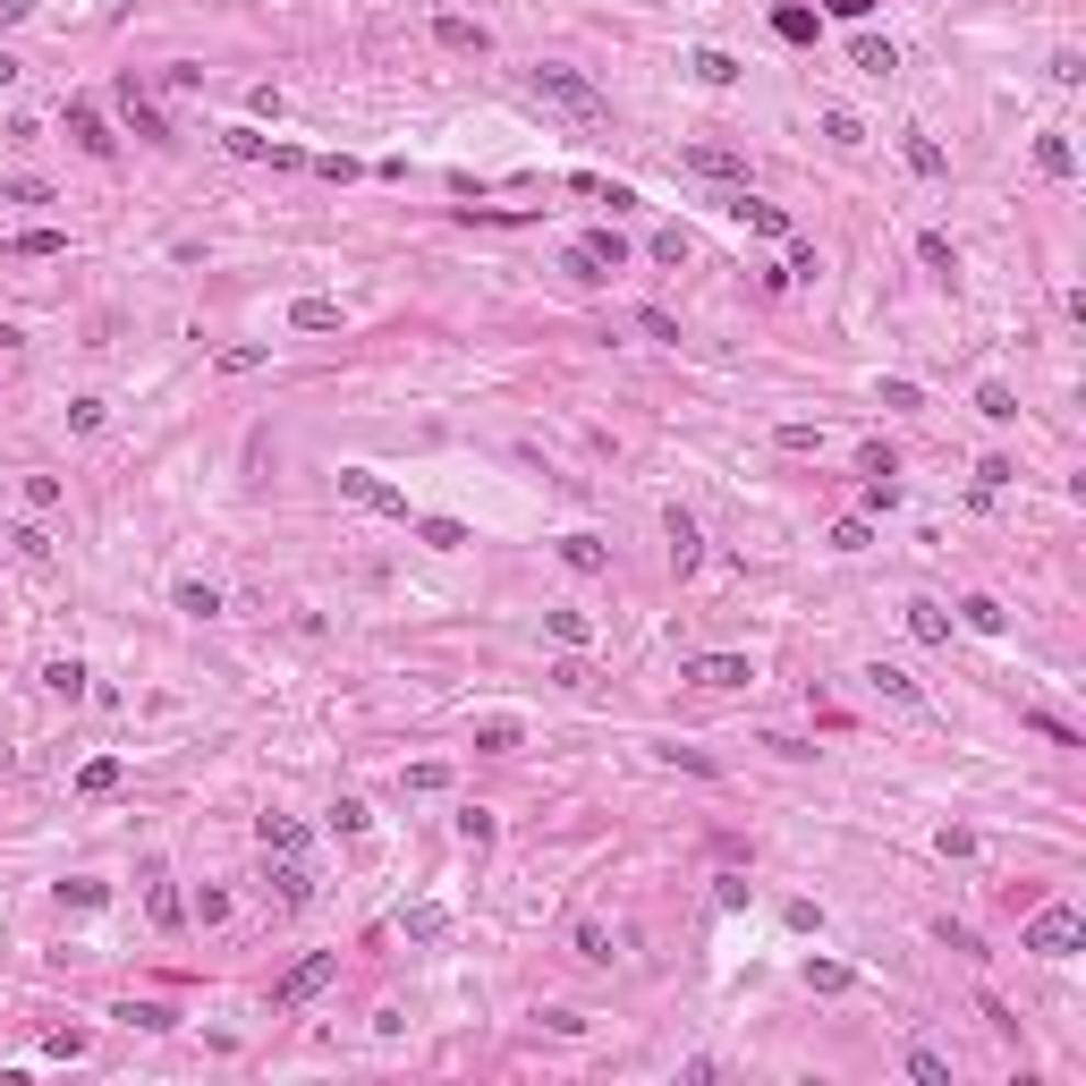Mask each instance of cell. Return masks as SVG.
Instances as JSON below:
<instances>
[{
    "mask_svg": "<svg viewBox=\"0 0 1086 1086\" xmlns=\"http://www.w3.org/2000/svg\"><path fill=\"white\" fill-rule=\"evenodd\" d=\"M527 86H535V102H552V111H569L577 128H611V94H595L577 68H561V60H543V68H527Z\"/></svg>",
    "mask_w": 1086,
    "mask_h": 1086,
    "instance_id": "cell-1",
    "label": "cell"
},
{
    "mask_svg": "<svg viewBox=\"0 0 1086 1086\" xmlns=\"http://www.w3.org/2000/svg\"><path fill=\"white\" fill-rule=\"evenodd\" d=\"M1078 942H1086V926H1078V908H1070V900L1036 908V917H1027V934H1019V951H1036V959H1070Z\"/></svg>",
    "mask_w": 1086,
    "mask_h": 1086,
    "instance_id": "cell-2",
    "label": "cell"
},
{
    "mask_svg": "<svg viewBox=\"0 0 1086 1086\" xmlns=\"http://www.w3.org/2000/svg\"><path fill=\"white\" fill-rule=\"evenodd\" d=\"M561 263H569L577 281H611V272L629 263V238H620V229H586V238H577Z\"/></svg>",
    "mask_w": 1086,
    "mask_h": 1086,
    "instance_id": "cell-3",
    "label": "cell"
},
{
    "mask_svg": "<svg viewBox=\"0 0 1086 1086\" xmlns=\"http://www.w3.org/2000/svg\"><path fill=\"white\" fill-rule=\"evenodd\" d=\"M340 501H357V510H374V518H408V493L383 484L374 467H340Z\"/></svg>",
    "mask_w": 1086,
    "mask_h": 1086,
    "instance_id": "cell-4",
    "label": "cell"
},
{
    "mask_svg": "<svg viewBox=\"0 0 1086 1086\" xmlns=\"http://www.w3.org/2000/svg\"><path fill=\"white\" fill-rule=\"evenodd\" d=\"M111 94H120V111H128V128L145 136V145H179V128H170V120L154 111V94H145V77H136V68L120 77V86H111Z\"/></svg>",
    "mask_w": 1086,
    "mask_h": 1086,
    "instance_id": "cell-5",
    "label": "cell"
},
{
    "mask_svg": "<svg viewBox=\"0 0 1086 1086\" xmlns=\"http://www.w3.org/2000/svg\"><path fill=\"white\" fill-rule=\"evenodd\" d=\"M331 976H340V951H315L306 968H289V976H281V993H272V1010H306V1002H315V993L331 985Z\"/></svg>",
    "mask_w": 1086,
    "mask_h": 1086,
    "instance_id": "cell-6",
    "label": "cell"
},
{
    "mask_svg": "<svg viewBox=\"0 0 1086 1086\" xmlns=\"http://www.w3.org/2000/svg\"><path fill=\"white\" fill-rule=\"evenodd\" d=\"M679 679H697V688H747V679H756V663H747V654H688V663H679Z\"/></svg>",
    "mask_w": 1086,
    "mask_h": 1086,
    "instance_id": "cell-7",
    "label": "cell"
},
{
    "mask_svg": "<svg viewBox=\"0 0 1086 1086\" xmlns=\"http://www.w3.org/2000/svg\"><path fill=\"white\" fill-rule=\"evenodd\" d=\"M68 136H77V154H94V161H111V154H120V136L102 128V111H94L86 94H68Z\"/></svg>",
    "mask_w": 1086,
    "mask_h": 1086,
    "instance_id": "cell-8",
    "label": "cell"
},
{
    "mask_svg": "<svg viewBox=\"0 0 1086 1086\" xmlns=\"http://www.w3.org/2000/svg\"><path fill=\"white\" fill-rule=\"evenodd\" d=\"M433 43H442V52H459V60H484V52H493V26H476V18L442 9V18H433Z\"/></svg>",
    "mask_w": 1086,
    "mask_h": 1086,
    "instance_id": "cell-9",
    "label": "cell"
},
{
    "mask_svg": "<svg viewBox=\"0 0 1086 1086\" xmlns=\"http://www.w3.org/2000/svg\"><path fill=\"white\" fill-rule=\"evenodd\" d=\"M663 543H671V569H679V577H697V561H704L697 518H688V510H663Z\"/></svg>",
    "mask_w": 1086,
    "mask_h": 1086,
    "instance_id": "cell-10",
    "label": "cell"
},
{
    "mask_svg": "<svg viewBox=\"0 0 1086 1086\" xmlns=\"http://www.w3.org/2000/svg\"><path fill=\"white\" fill-rule=\"evenodd\" d=\"M256 840H263V858H306V824L297 815H256Z\"/></svg>",
    "mask_w": 1086,
    "mask_h": 1086,
    "instance_id": "cell-11",
    "label": "cell"
},
{
    "mask_svg": "<svg viewBox=\"0 0 1086 1086\" xmlns=\"http://www.w3.org/2000/svg\"><path fill=\"white\" fill-rule=\"evenodd\" d=\"M263 883L281 892V908H306V900H315V874H306V858H272V866H263Z\"/></svg>",
    "mask_w": 1086,
    "mask_h": 1086,
    "instance_id": "cell-12",
    "label": "cell"
},
{
    "mask_svg": "<svg viewBox=\"0 0 1086 1086\" xmlns=\"http://www.w3.org/2000/svg\"><path fill=\"white\" fill-rule=\"evenodd\" d=\"M731 213L756 229V238H790V213H781V204H765V195H747V188L731 195Z\"/></svg>",
    "mask_w": 1086,
    "mask_h": 1086,
    "instance_id": "cell-13",
    "label": "cell"
},
{
    "mask_svg": "<svg viewBox=\"0 0 1086 1086\" xmlns=\"http://www.w3.org/2000/svg\"><path fill=\"white\" fill-rule=\"evenodd\" d=\"M900 154H908V170H917V179H951V154H942L926 128H900Z\"/></svg>",
    "mask_w": 1086,
    "mask_h": 1086,
    "instance_id": "cell-14",
    "label": "cell"
},
{
    "mask_svg": "<svg viewBox=\"0 0 1086 1086\" xmlns=\"http://www.w3.org/2000/svg\"><path fill=\"white\" fill-rule=\"evenodd\" d=\"M679 161H688L697 179H747V161H738L731 145H688V154H679Z\"/></svg>",
    "mask_w": 1086,
    "mask_h": 1086,
    "instance_id": "cell-15",
    "label": "cell"
},
{
    "mask_svg": "<svg viewBox=\"0 0 1086 1086\" xmlns=\"http://www.w3.org/2000/svg\"><path fill=\"white\" fill-rule=\"evenodd\" d=\"M908 637L917 645H951V611L934 603V595H917V603H908Z\"/></svg>",
    "mask_w": 1086,
    "mask_h": 1086,
    "instance_id": "cell-16",
    "label": "cell"
},
{
    "mask_svg": "<svg viewBox=\"0 0 1086 1086\" xmlns=\"http://www.w3.org/2000/svg\"><path fill=\"white\" fill-rule=\"evenodd\" d=\"M561 561H569L577 577H603L611 569V543L603 535H561Z\"/></svg>",
    "mask_w": 1086,
    "mask_h": 1086,
    "instance_id": "cell-17",
    "label": "cell"
},
{
    "mask_svg": "<svg viewBox=\"0 0 1086 1086\" xmlns=\"http://www.w3.org/2000/svg\"><path fill=\"white\" fill-rule=\"evenodd\" d=\"M866 679H874V697H892V704H908V713H917V704H926V688H917V679L900 671V663H874V671H866Z\"/></svg>",
    "mask_w": 1086,
    "mask_h": 1086,
    "instance_id": "cell-18",
    "label": "cell"
},
{
    "mask_svg": "<svg viewBox=\"0 0 1086 1086\" xmlns=\"http://www.w3.org/2000/svg\"><path fill=\"white\" fill-rule=\"evenodd\" d=\"M9 256L52 263V256H68V229H18V238H9Z\"/></svg>",
    "mask_w": 1086,
    "mask_h": 1086,
    "instance_id": "cell-19",
    "label": "cell"
},
{
    "mask_svg": "<svg viewBox=\"0 0 1086 1086\" xmlns=\"http://www.w3.org/2000/svg\"><path fill=\"white\" fill-rule=\"evenodd\" d=\"M170 603L188 611V620H222V586H204V577H179V595Z\"/></svg>",
    "mask_w": 1086,
    "mask_h": 1086,
    "instance_id": "cell-20",
    "label": "cell"
},
{
    "mask_svg": "<svg viewBox=\"0 0 1086 1086\" xmlns=\"http://www.w3.org/2000/svg\"><path fill=\"white\" fill-rule=\"evenodd\" d=\"M569 951L586 959V968H611V934L595 926V917H577V926H569Z\"/></svg>",
    "mask_w": 1086,
    "mask_h": 1086,
    "instance_id": "cell-21",
    "label": "cell"
},
{
    "mask_svg": "<svg viewBox=\"0 0 1086 1086\" xmlns=\"http://www.w3.org/2000/svg\"><path fill=\"white\" fill-rule=\"evenodd\" d=\"M959 620H968L976 637H1002V629H1010V611L993 603V595H968V603H959Z\"/></svg>",
    "mask_w": 1086,
    "mask_h": 1086,
    "instance_id": "cell-22",
    "label": "cell"
},
{
    "mask_svg": "<svg viewBox=\"0 0 1086 1086\" xmlns=\"http://www.w3.org/2000/svg\"><path fill=\"white\" fill-rule=\"evenodd\" d=\"M799 976H806V993H849L858 985V968H840V959H806Z\"/></svg>",
    "mask_w": 1086,
    "mask_h": 1086,
    "instance_id": "cell-23",
    "label": "cell"
},
{
    "mask_svg": "<svg viewBox=\"0 0 1086 1086\" xmlns=\"http://www.w3.org/2000/svg\"><path fill=\"white\" fill-rule=\"evenodd\" d=\"M849 60H858L866 77H892V68H900V52L883 43V34H858V43H849Z\"/></svg>",
    "mask_w": 1086,
    "mask_h": 1086,
    "instance_id": "cell-24",
    "label": "cell"
},
{
    "mask_svg": "<svg viewBox=\"0 0 1086 1086\" xmlns=\"http://www.w3.org/2000/svg\"><path fill=\"white\" fill-rule=\"evenodd\" d=\"M442 934H450V908L442 900H416L408 908V942H442Z\"/></svg>",
    "mask_w": 1086,
    "mask_h": 1086,
    "instance_id": "cell-25",
    "label": "cell"
},
{
    "mask_svg": "<svg viewBox=\"0 0 1086 1086\" xmlns=\"http://www.w3.org/2000/svg\"><path fill=\"white\" fill-rule=\"evenodd\" d=\"M688 68H697V86H738V60H731V52H713V43L688 52Z\"/></svg>",
    "mask_w": 1086,
    "mask_h": 1086,
    "instance_id": "cell-26",
    "label": "cell"
},
{
    "mask_svg": "<svg viewBox=\"0 0 1086 1086\" xmlns=\"http://www.w3.org/2000/svg\"><path fill=\"white\" fill-rule=\"evenodd\" d=\"M917 263H926L934 281H951V272H959V247L942 238V229H926V238H917Z\"/></svg>",
    "mask_w": 1086,
    "mask_h": 1086,
    "instance_id": "cell-27",
    "label": "cell"
},
{
    "mask_svg": "<svg viewBox=\"0 0 1086 1086\" xmlns=\"http://www.w3.org/2000/svg\"><path fill=\"white\" fill-rule=\"evenodd\" d=\"M518 738H527V731H518L510 713H493V722H476V756H510Z\"/></svg>",
    "mask_w": 1086,
    "mask_h": 1086,
    "instance_id": "cell-28",
    "label": "cell"
},
{
    "mask_svg": "<svg viewBox=\"0 0 1086 1086\" xmlns=\"http://www.w3.org/2000/svg\"><path fill=\"white\" fill-rule=\"evenodd\" d=\"M772 34H781V43H815V9L781 0V9H772Z\"/></svg>",
    "mask_w": 1086,
    "mask_h": 1086,
    "instance_id": "cell-29",
    "label": "cell"
},
{
    "mask_svg": "<svg viewBox=\"0 0 1086 1086\" xmlns=\"http://www.w3.org/2000/svg\"><path fill=\"white\" fill-rule=\"evenodd\" d=\"M111 790H120V756H94L77 772V799H111Z\"/></svg>",
    "mask_w": 1086,
    "mask_h": 1086,
    "instance_id": "cell-30",
    "label": "cell"
},
{
    "mask_svg": "<svg viewBox=\"0 0 1086 1086\" xmlns=\"http://www.w3.org/2000/svg\"><path fill=\"white\" fill-rule=\"evenodd\" d=\"M1036 170H1044V179H1070V170H1078L1070 136H1036Z\"/></svg>",
    "mask_w": 1086,
    "mask_h": 1086,
    "instance_id": "cell-31",
    "label": "cell"
},
{
    "mask_svg": "<svg viewBox=\"0 0 1086 1086\" xmlns=\"http://www.w3.org/2000/svg\"><path fill=\"white\" fill-rule=\"evenodd\" d=\"M289 323H297V331H340V306H331V297H297Z\"/></svg>",
    "mask_w": 1086,
    "mask_h": 1086,
    "instance_id": "cell-32",
    "label": "cell"
},
{
    "mask_svg": "<svg viewBox=\"0 0 1086 1086\" xmlns=\"http://www.w3.org/2000/svg\"><path fill=\"white\" fill-rule=\"evenodd\" d=\"M908 1078L917 1086H951V1061L934 1053V1044H908Z\"/></svg>",
    "mask_w": 1086,
    "mask_h": 1086,
    "instance_id": "cell-33",
    "label": "cell"
},
{
    "mask_svg": "<svg viewBox=\"0 0 1086 1086\" xmlns=\"http://www.w3.org/2000/svg\"><path fill=\"white\" fill-rule=\"evenodd\" d=\"M976 416H985V425H1010V416H1019L1010 383H976Z\"/></svg>",
    "mask_w": 1086,
    "mask_h": 1086,
    "instance_id": "cell-34",
    "label": "cell"
},
{
    "mask_svg": "<svg viewBox=\"0 0 1086 1086\" xmlns=\"http://www.w3.org/2000/svg\"><path fill=\"white\" fill-rule=\"evenodd\" d=\"M543 629H552V637L569 645V654H577L586 637H595V620H586V611H543Z\"/></svg>",
    "mask_w": 1086,
    "mask_h": 1086,
    "instance_id": "cell-35",
    "label": "cell"
},
{
    "mask_svg": "<svg viewBox=\"0 0 1086 1086\" xmlns=\"http://www.w3.org/2000/svg\"><path fill=\"white\" fill-rule=\"evenodd\" d=\"M416 535L433 543V552H467V527H459V518H416Z\"/></svg>",
    "mask_w": 1086,
    "mask_h": 1086,
    "instance_id": "cell-36",
    "label": "cell"
},
{
    "mask_svg": "<svg viewBox=\"0 0 1086 1086\" xmlns=\"http://www.w3.org/2000/svg\"><path fill=\"white\" fill-rule=\"evenodd\" d=\"M9 543H18L26 569H52V535H43V527H9Z\"/></svg>",
    "mask_w": 1086,
    "mask_h": 1086,
    "instance_id": "cell-37",
    "label": "cell"
},
{
    "mask_svg": "<svg viewBox=\"0 0 1086 1086\" xmlns=\"http://www.w3.org/2000/svg\"><path fill=\"white\" fill-rule=\"evenodd\" d=\"M43 688H52V697H86V663H77V654H60V663L43 671Z\"/></svg>",
    "mask_w": 1086,
    "mask_h": 1086,
    "instance_id": "cell-38",
    "label": "cell"
},
{
    "mask_svg": "<svg viewBox=\"0 0 1086 1086\" xmlns=\"http://www.w3.org/2000/svg\"><path fill=\"white\" fill-rule=\"evenodd\" d=\"M459 840H467V849H493V806H459Z\"/></svg>",
    "mask_w": 1086,
    "mask_h": 1086,
    "instance_id": "cell-39",
    "label": "cell"
},
{
    "mask_svg": "<svg viewBox=\"0 0 1086 1086\" xmlns=\"http://www.w3.org/2000/svg\"><path fill=\"white\" fill-rule=\"evenodd\" d=\"M120 1019H128V1027H145V1036H170V1027H179L170 1010H161V1002H120Z\"/></svg>",
    "mask_w": 1086,
    "mask_h": 1086,
    "instance_id": "cell-40",
    "label": "cell"
},
{
    "mask_svg": "<svg viewBox=\"0 0 1086 1086\" xmlns=\"http://www.w3.org/2000/svg\"><path fill=\"white\" fill-rule=\"evenodd\" d=\"M222 145L238 161H272V136H263V128H222Z\"/></svg>",
    "mask_w": 1086,
    "mask_h": 1086,
    "instance_id": "cell-41",
    "label": "cell"
},
{
    "mask_svg": "<svg viewBox=\"0 0 1086 1086\" xmlns=\"http://www.w3.org/2000/svg\"><path fill=\"white\" fill-rule=\"evenodd\" d=\"M747 900H756L747 874H713V908H747Z\"/></svg>",
    "mask_w": 1086,
    "mask_h": 1086,
    "instance_id": "cell-42",
    "label": "cell"
},
{
    "mask_svg": "<svg viewBox=\"0 0 1086 1086\" xmlns=\"http://www.w3.org/2000/svg\"><path fill=\"white\" fill-rule=\"evenodd\" d=\"M654 263H671V272L688 263V229H679V222H671V229H654Z\"/></svg>",
    "mask_w": 1086,
    "mask_h": 1086,
    "instance_id": "cell-43",
    "label": "cell"
},
{
    "mask_svg": "<svg viewBox=\"0 0 1086 1086\" xmlns=\"http://www.w3.org/2000/svg\"><path fill=\"white\" fill-rule=\"evenodd\" d=\"M365 824H374V815H365V799H340V806H331V832H349V840H365Z\"/></svg>",
    "mask_w": 1086,
    "mask_h": 1086,
    "instance_id": "cell-44",
    "label": "cell"
},
{
    "mask_svg": "<svg viewBox=\"0 0 1086 1086\" xmlns=\"http://www.w3.org/2000/svg\"><path fill=\"white\" fill-rule=\"evenodd\" d=\"M934 849H942V858H976V832H968V824H942V832H934Z\"/></svg>",
    "mask_w": 1086,
    "mask_h": 1086,
    "instance_id": "cell-45",
    "label": "cell"
},
{
    "mask_svg": "<svg viewBox=\"0 0 1086 1086\" xmlns=\"http://www.w3.org/2000/svg\"><path fill=\"white\" fill-rule=\"evenodd\" d=\"M824 136H832V145H849V154H858V145H866V128H858V120H849V111H824Z\"/></svg>",
    "mask_w": 1086,
    "mask_h": 1086,
    "instance_id": "cell-46",
    "label": "cell"
},
{
    "mask_svg": "<svg viewBox=\"0 0 1086 1086\" xmlns=\"http://www.w3.org/2000/svg\"><path fill=\"white\" fill-rule=\"evenodd\" d=\"M263 357H272V349H256V340H238V349H222V374H256Z\"/></svg>",
    "mask_w": 1086,
    "mask_h": 1086,
    "instance_id": "cell-47",
    "label": "cell"
},
{
    "mask_svg": "<svg viewBox=\"0 0 1086 1086\" xmlns=\"http://www.w3.org/2000/svg\"><path fill=\"white\" fill-rule=\"evenodd\" d=\"M60 900H68V908H102V900H111V883H86V874H77V883H60Z\"/></svg>",
    "mask_w": 1086,
    "mask_h": 1086,
    "instance_id": "cell-48",
    "label": "cell"
},
{
    "mask_svg": "<svg viewBox=\"0 0 1086 1086\" xmlns=\"http://www.w3.org/2000/svg\"><path fill=\"white\" fill-rule=\"evenodd\" d=\"M161 86H170V94H195V86H204V68H195V60H170V68H161Z\"/></svg>",
    "mask_w": 1086,
    "mask_h": 1086,
    "instance_id": "cell-49",
    "label": "cell"
},
{
    "mask_svg": "<svg viewBox=\"0 0 1086 1086\" xmlns=\"http://www.w3.org/2000/svg\"><path fill=\"white\" fill-rule=\"evenodd\" d=\"M866 543H874V535H866V518H840V527H832V552H866Z\"/></svg>",
    "mask_w": 1086,
    "mask_h": 1086,
    "instance_id": "cell-50",
    "label": "cell"
},
{
    "mask_svg": "<svg viewBox=\"0 0 1086 1086\" xmlns=\"http://www.w3.org/2000/svg\"><path fill=\"white\" fill-rule=\"evenodd\" d=\"M408 790H425V799H433V790H450V765H408Z\"/></svg>",
    "mask_w": 1086,
    "mask_h": 1086,
    "instance_id": "cell-51",
    "label": "cell"
},
{
    "mask_svg": "<svg viewBox=\"0 0 1086 1086\" xmlns=\"http://www.w3.org/2000/svg\"><path fill=\"white\" fill-rule=\"evenodd\" d=\"M26 501L34 510H60V476H26Z\"/></svg>",
    "mask_w": 1086,
    "mask_h": 1086,
    "instance_id": "cell-52",
    "label": "cell"
},
{
    "mask_svg": "<svg viewBox=\"0 0 1086 1086\" xmlns=\"http://www.w3.org/2000/svg\"><path fill=\"white\" fill-rule=\"evenodd\" d=\"M154 917H161V926H179V917H188V900L170 892V883H154Z\"/></svg>",
    "mask_w": 1086,
    "mask_h": 1086,
    "instance_id": "cell-53",
    "label": "cell"
},
{
    "mask_svg": "<svg viewBox=\"0 0 1086 1086\" xmlns=\"http://www.w3.org/2000/svg\"><path fill=\"white\" fill-rule=\"evenodd\" d=\"M934 942H942V951H976V934L951 926V917H934Z\"/></svg>",
    "mask_w": 1086,
    "mask_h": 1086,
    "instance_id": "cell-54",
    "label": "cell"
},
{
    "mask_svg": "<svg viewBox=\"0 0 1086 1086\" xmlns=\"http://www.w3.org/2000/svg\"><path fill=\"white\" fill-rule=\"evenodd\" d=\"M883 408H926V391H917V383H900V374H892V383H883Z\"/></svg>",
    "mask_w": 1086,
    "mask_h": 1086,
    "instance_id": "cell-55",
    "label": "cell"
},
{
    "mask_svg": "<svg viewBox=\"0 0 1086 1086\" xmlns=\"http://www.w3.org/2000/svg\"><path fill=\"white\" fill-rule=\"evenodd\" d=\"M1019 476V467H1010V459H985V467H976V493H1002V484Z\"/></svg>",
    "mask_w": 1086,
    "mask_h": 1086,
    "instance_id": "cell-56",
    "label": "cell"
},
{
    "mask_svg": "<svg viewBox=\"0 0 1086 1086\" xmlns=\"http://www.w3.org/2000/svg\"><path fill=\"white\" fill-rule=\"evenodd\" d=\"M1027 722H1036V731H1044V738H1053V747H1086V738H1078V731H1070V722H1053V713H1027Z\"/></svg>",
    "mask_w": 1086,
    "mask_h": 1086,
    "instance_id": "cell-57",
    "label": "cell"
},
{
    "mask_svg": "<svg viewBox=\"0 0 1086 1086\" xmlns=\"http://www.w3.org/2000/svg\"><path fill=\"white\" fill-rule=\"evenodd\" d=\"M0 195H9V204H52V188H43V179H9Z\"/></svg>",
    "mask_w": 1086,
    "mask_h": 1086,
    "instance_id": "cell-58",
    "label": "cell"
},
{
    "mask_svg": "<svg viewBox=\"0 0 1086 1086\" xmlns=\"http://www.w3.org/2000/svg\"><path fill=\"white\" fill-rule=\"evenodd\" d=\"M832 18H866V9H874V0H824Z\"/></svg>",
    "mask_w": 1086,
    "mask_h": 1086,
    "instance_id": "cell-59",
    "label": "cell"
},
{
    "mask_svg": "<svg viewBox=\"0 0 1086 1086\" xmlns=\"http://www.w3.org/2000/svg\"><path fill=\"white\" fill-rule=\"evenodd\" d=\"M34 0H0V26H18V18H26Z\"/></svg>",
    "mask_w": 1086,
    "mask_h": 1086,
    "instance_id": "cell-60",
    "label": "cell"
}]
</instances>
